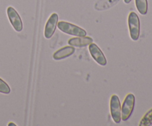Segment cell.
<instances>
[{
    "label": "cell",
    "instance_id": "6da1fadb",
    "mask_svg": "<svg viewBox=\"0 0 152 126\" xmlns=\"http://www.w3.org/2000/svg\"><path fill=\"white\" fill-rule=\"evenodd\" d=\"M128 23H129L131 38L134 41H137L140 34V22L139 16L135 12H131L129 13Z\"/></svg>",
    "mask_w": 152,
    "mask_h": 126
},
{
    "label": "cell",
    "instance_id": "7a4b0ae2",
    "mask_svg": "<svg viewBox=\"0 0 152 126\" xmlns=\"http://www.w3.org/2000/svg\"><path fill=\"white\" fill-rule=\"evenodd\" d=\"M58 28L65 34L75 36H86V31L77 25H73L65 21H61L57 24Z\"/></svg>",
    "mask_w": 152,
    "mask_h": 126
},
{
    "label": "cell",
    "instance_id": "3957f363",
    "mask_svg": "<svg viewBox=\"0 0 152 126\" xmlns=\"http://www.w3.org/2000/svg\"><path fill=\"white\" fill-rule=\"evenodd\" d=\"M135 96L132 93H129L123 101L121 107V119L127 121L132 116L134 109Z\"/></svg>",
    "mask_w": 152,
    "mask_h": 126
},
{
    "label": "cell",
    "instance_id": "277c9868",
    "mask_svg": "<svg viewBox=\"0 0 152 126\" xmlns=\"http://www.w3.org/2000/svg\"><path fill=\"white\" fill-rule=\"evenodd\" d=\"M110 110H111V117L115 123H120L121 122V105L118 96L113 95L110 100Z\"/></svg>",
    "mask_w": 152,
    "mask_h": 126
},
{
    "label": "cell",
    "instance_id": "5b68a950",
    "mask_svg": "<svg viewBox=\"0 0 152 126\" xmlns=\"http://www.w3.org/2000/svg\"><path fill=\"white\" fill-rule=\"evenodd\" d=\"M7 14L9 21L15 31L17 32H21L23 29V23L18 12L13 7H8L7 8Z\"/></svg>",
    "mask_w": 152,
    "mask_h": 126
},
{
    "label": "cell",
    "instance_id": "8992f818",
    "mask_svg": "<svg viewBox=\"0 0 152 126\" xmlns=\"http://www.w3.org/2000/svg\"><path fill=\"white\" fill-rule=\"evenodd\" d=\"M88 49L92 58H93L99 65L105 66V65H107L106 58H105V55L102 53L101 49L98 47L97 44L92 42L91 44H89Z\"/></svg>",
    "mask_w": 152,
    "mask_h": 126
},
{
    "label": "cell",
    "instance_id": "52a82bcc",
    "mask_svg": "<svg viewBox=\"0 0 152 126\" xmlns=\"http://www.w3.org/2000/svg\"><path fill=\"white\" fill-rule=\"evenodd\" d=\"M58 20H59V16L57 13H54L50 15L45 27L44 35L46 39H50L53 36L57 26Z\"/></svg>",
    "mask_w": 152,
    "mask_h": 126
},
{
    "label": "cell",
    "instance_id": "ba28073f",
    "mask_svg": "<svg viewBox=\"0 0 152 126\" xmlns=\"http://www.w3.org/2000/svg\"><path fill=\"white\" fill-rule=\"evenodd\" d=\"M93 42V39L89 36H77L75 38H71L68 40V43L69 45L74 47H86Z\"/></svg>",
    "mask_w": 152,
    "mask_h": 126
},
{
    "label": "cell",
    "instance_id": "9c48e42d",
    "mask_svg": "<svg viewBox=\"0 0 152 126\" xmlns=\"http://www.w3.org/2000/svg\"><path fill=\"white\" fill-rule=\"evenodd\" d=\"M74 52H75V48L74 46H65V47L56 50L53 53V58L55 60H61V59H65V58L71 56L72 54H74Z\"/></svg>",
    "mask_w": 152,
    "mask_h": 126
},
{
    "label": "cell",
    "instance_id": "30bf717a",
    "mask_svg": "<svg viewBox=\"0 0 152 126\" xmlns=\"http://www.w3.org/2000/svg\"><path fill=\"white\" fill-rule=\"evenodd\" d=\"M137 9L142 15H145L148 12V1L147 0H135Z\"/></svg>",
    "mask_w": 152,
    "mask_h": 126
},
{
    "label": "cell",
    "instance_id": "8fae6325",
    "mask_svg": "<svg viewBox=\"0 0 152 126\" xmlns=\"http://www.w3.org/2000/svg\"><path fill=\"white\" fill-rule=\"evenodd\" d=\"M152 125V108L149 110L140 122V126H149Z\"/></svg>",
    "mask_w": 152,
    "mask_h": 126
},
{
    "label": "cell",
    "instance_id": "7c38bea8",
    "mask_svg": "<svg viewBox=\"0 0 152 126\" xmlns=\"http://www.w3.org/2000/svg\"><path fill=\"white\" fill-rule=\"evenodd\" d=\"M0 93L4 94H9L10 93V87L1 78H0Z\"/></svg>",
    "mask_w": 152,
    "mask_h": 126
},
{
    "label": "cell",
    "instance_id": "4fadbf2b",
    "mask_svg": "<svg viewBox=\"0 0 152 126\" xmlns=\"http://www.w3.org/2000/svg\"><path fill=\"white\" fill-rule=\"evenodd\" d=\"M124 1H125V3H126V4H129V3L132 1V0H124Z\"/></svg>",
    "mask_w": 152,
    "mask_h": 126
},
{
    "label": "cell",
    "instance_id": "5bb4252c",
    "mask_svg": "<svg viewBox=\"0 0 152 126\" xmlns=\"http://www.w3.org/2000/svg\"><path fill=\"white\" fill-rule=\"evenodd\" d=\"M10 125H15V126H16V125L14 124V123H13V122H10V123H9V124H8V126H10Z\"/></svg>",
    "mask_w": 152,
    "mask_h": 126
}]
</instances>
